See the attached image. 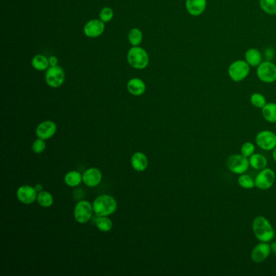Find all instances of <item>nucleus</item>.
I'll return each instance as SVG.
<instances>
[{
	"label": "nucleus",
	"mask_w": 276,
	"mask_h": 276,
	"mask_svg": "<svg viewBox=\"0 0 276 276\" xmlns=\"http://www.w3.org/2000/svg\"><path fill=\"white\" fill-rule=\"evenodd\" d=\"M252 230L259 242H270L275 237V230L268 219L258 216L253 219Z\"/></svg>",
	"instance_id": "obj_1"
},
{
	"label": "nucleus",
	"mask_w": 276,
	"mask_h": 276,
	"mask_svg": "<svg viewBox=\"0 0 276 276\" xmlns=\"http://www.w3.org/2000/svg\"><path fill=\"white\" fill-rule=\"evenodd\" d=\"M117 202L110 195L103 194L95 199L92 204L95 214L98 217H107L113 214L117 209Z\"/></svg>",
	"instance_id": "obj_2"
},
{
	"label": "nucleus",
	"mask_w": 276,
	"mask_h": 276,
	"mask_svg": "<svg viewBox=\"0 0 276 276\" xmlns=\"http://www.w3.org/2000/svg\"><path fill=\"white\" fill-rule=\"evenodd\" d=\"M127 61L131 67L136 69H144L149 63V57L143 48L134 46L128 51Z\"/></svg>",
	"instance_id": "obj_3"
},
{
	"label": "nucleus",
	"mask_w": 276,
	"mask_h": 276,
	"mask_svg": "<svg viewBox=\"0 0 276 276\" xmlns=\"http://www.w3.org/2000/svg\"><path fill=\"white\" fill-rule=\"evenodd\" d=\"M250 67L246 60H237L232 62L228 67V76L232 81L239 83L248 77Z\"/></svg>",
	"instance_id": "obj_4"
},
{
	"label": "nucleus",
	"mask_w": 276,
	"mask_h": 276,
	"mask_svg": "<svg viewBox=\"0 0 276 276\" xmlns=\"http://www.w3.org/2000/svg\"><path fill=\"white\" fill-rule=\"evenodd\" d=\"M257 76L263 83H274L276 81V65L270 60L262 61L257 67Z\"/></svg>",
	"instance_id": "obj_5"
},
{
	"label": "nucleus",
	"mask_w": 276,
	"mask_h": 276,
	"mask_svg": "<svg viewBox=\"0 0 276 276\" xmlns=\"http://www.w3.org/2000/svg\"><path fill=\"white\" fill-rule=\"evenodd\" d=\"M248 158L242 154H233L227 160V167L234 174L245 173L249 168Z\"/></svg>",
	"instance_id": "obj_6"
},
{
	"label": "nucleus",
	"mask_w": 276,
	"mask_h": 276,
	"mask_svg": "<svg viewBox=\"0 0 276 276\" xmlns=\"http://www.w3.org/2000/svg\"><path fill=\"white\" fill-rule=\"evenodd\" d=\"M276 175L272 168H265L256 175L254 178L256 188L267 191L272 188L276 182Z\"/></svg>",
	"instance_id": "obj_7"
},
{
	"label": "nucleus",
	"mask_w": 276,
	"mask_h": 276,
	"mask_svg": "<svg viewBox=\"0 0 276 276\" xmlns=\"http://www.w3.org/2000/svg\"><path fill=\"white\" fill-rule=\"evenodd\" d=\"M256 144L264 151H273L276 147V134L273 131L263 130L257 134Z\"/></svg>",
	"instance_id": "obj_8"
},
{
	"label": "nucleus",
	"mask_w": 276,
	"mask_h": 276,
	"mask_svg": "<svg viewBox=\"0 0 276 276\" xmlns=\"http://www.w3.org/2000/svg\"><path fill=\"white\" fill-rule=\"evenodd\" d=\"M93 207L91 203L87 201H81L80 203L76 204L74 211V216L76 221L79 223H85L90 221L92 217Z\"/></svg>",
	"instance_id": "obj_9"
},
{
	"label": "nucleus",
	"mask_w": 276,
	"mask_h": 276,
	"mask_svg": "<svg viewBox=\"0 0 276 276\" xmlns=\"http://www.w3.org/2000/svg\"><path fill=\"white\" fill-rule=\"evenodd\" d=\"M46 81L50 87H60L64 83V71L58 66L50 67L46 73Z\"/></svg>",
	"instance_id": "obj_10"
},
{
	"label": "nucleus",
	"mask_w": 276,
	"mask_h": 276,
	"mask_svg": "<svg viewBox=\"0 0 276 276\" xmlns=\"http://www.w3.org/2000/svg\"><path fill=\"white\" fill-rule=\"evenodd\" d=\"M272 253L269 242H259L251 251V259L256 263H261L267 260Z\"/></svg>",
	"instance_id": "obj_11"
},
{
	"label": "nucleus",
	"mask_w": 276,
	"mask_h": 276,
	"mask_svg": "<svg viewBox=\"0 0 276 276\" xmlns=\"http://www.w3.org/2000/svg\"><path fill=\"white\" fill-rule=\"evenodd\" d=\"M105 31V23L102 21L92 20L88 21L83 28V32L87 37L91 38L98 37Z\"/></svg>",
	"instance_id": "obj_12"
},
{
	"label": "nucleus",
	"mask_w": 276,
	"mask_h": 276,
	"mask_svg": "<svg viewBox=\"0 0 276 276\" xmlns=\"http://www.w3.org/2000/svg\"><path fill=\"white\" fill-rule=\"evenodd\" d=\"M17 198L25 204H31L37 198V192L34 187L30 186H22L16 193Z\"/></svg>",
	"instance_id": "obj_13"
},
{
	"label": "nucleus",
	"mask_w": 276,
	"mask_h": 276,
	"mask_svg": "<svg viewBox=\"0 0 276 276\" xmlns=\"http://www.w3.org/2000/svg\"><path fill=\"white\" fill-rule=\"evenodd\" d=\"M56 131H57V127L55 122H51V121H46L37 126L36 134L38 138L46 140L55 136Z\"/></svg>",
	"instance_id": "obj_14"
},
{
	"label": "nucleus",
	"mask_w": 276,
	"mask_h": 276,
	"mask_svg": "<svg viewBox=\"0 0 276 276\" xmlns=\"http://www.w3.org/2000/svg\"><path fill=\"white\" fill-rule=\"evenodd\" d=\"M102 173L97 168H88L83 175V182L87 187H95L102 182Z\"/></svg>",
	"instance_id": "obj_15"
},
{
	"label": "nucleus",
	"mask_w": 276,
	"mask_h": 276,
	"mask_svg": "<svg viewBox=\"0 0 276 276\" xmlns=\"http://www.w3.org/2000/svg\"><path fill=\"white\" fill-rule=\"evenodd\" d=\"M207 2V0H187L186 8L191 16H201L206 10Z\"/></svg>",
	"instance_id": "obj_16"
},
{
	"label": "nucleus",
	"mask_w": 276,
	"mask_h": 276,
	"mask_svg": "<svg viewBox=\"0 0 276 276\" xmlns=\"http://www.w3.org/2000/svg\"><path fill=\"white\" fill-rule=\"evenodd\" d=\"M131 166L138 172L145 170L148 166V160L143 152H136L131 157Z\"/></svg>",
	"instance_id": "obj_17"
},
{
	"label": "nucleus",
	"mask_w": 276,
	"mask_h": 276,
	"mask_svg": "<svg viewBox=\"0 0 276 276\" xmlns=\"http://www.w3.org/2000/svg\"><path fill=\"white\" fill-rule=\"evenodd\" d=\"M127 90L134 96H141L145 92V83L140 79H131L127 83Z\"/></svg>",
	"instance_id": "obj_18"
},
{
	"label": "nucleus",
	"mask_w": 276,
	"mask_h": 276,
	"mask_svg": "<svg viewBox=\"0 0 276 276\" xmlns=\"http://www.w3.org/2000/svg\"><path fill=\"white\" fill-rule=\"evenodd\" d=\"M245 60L251 67H257L262 62V53L258 49H248L245 55Z\"/></svg>",
	"instance_id": "obj_19"
},
{
	"label": "nucleus",
	"mask_w": 276,
	"mask_h": 276,
	"mask_svg": "<svg viewBox=\"0 0 276 276\" xmlns=\"http://www.w3.org/2000/svg\"><path fill=\"white\" fill-rule=\"evenodd\" d=\"M249 165L250 167L256 170H262L263 168H267V159L263 155L259 153H254L249 158Z\"/></svg>",
	"instance_id": "obj_20"
},
{
	"label": "nucleus",
	"mask_w": 276,
	"mask_h": 276,
	"mask_svg": "<svg viewBox=\"0 0 276 276\" xmlns=\"http://www.w3.org/2000/svg\"><path fill=\"white\" fill-rule=\"evenodd\" d=\"M262 117L270 123H276V103L269 102L262 109Z\"/></svg>",
	"instance_id": "obj_21"
},
{
	"label": "nucleus",
	"mask_w": 276,
	"mask_h": 276,
	"mask_svg": "<svg viewBox=\"0 0 276 276\" xmlns=\"http://www.w3.org/2000/svg\"><path fill=\"white\" fill-rule=\"evenodd\" d=\"M64 181L67 186L71 187H77L83 181V177L77 171H71L66 174Z\"/></svg>",
	"instance_id": "obj_22"
},
{
	"label": "nucleus",
	"mask_w": 276,
	"mask_h": 276,
	"mask_svg": "<svg viewBox=\"0 0 276 276\" xmlns=\"http://www.w3.org/2000/svg\"><path fill=\"white\" fill-rule=\"evenodd\" d=\"M237 183L242 189L251 190L253 189V187H255L254 179L251 176L246 173L239 175V177L237 178Z\"/></svg>",
	"instance_id": "obj_23"
},
{
	"label": "nucleus",
	"mask_w": 276,
	"mask_h": 276,
	"mask_svg": "<svg viewBox=\"0 0 276 276\" xmlns=\"http://www.w3.org/2000/svg\"><path fill=\"white\" fill-rule=\"evenodd\" d=\"M32 67L37 71H45L50 65L48 58L42 55H37L32 60Z\"/></svg>",
	"instance_id": "obj_24"
},
{
	"label": "nucleus",
	"mask_w": 276,
	"mask_h": 276,
	"mask_svg": "<svg viewBox=\"0 0 276 276\" xmlns=\"http://www.w3.org/2000/svg\"><path fill=\"white\" fill-rule=\"evenodd\" d=\"M259 5L267 14L276 15V0H259Z\"/></svg>",
	"instance_id": "obj_25"
},
{
	"label": "nucleus",
	"mask_w": 276,
	"mask_h": 276,
	"mask_svg": "<svg viewBox=\"0 0 276 276\" xmlns=\"http://www.w3.org/2000/svg\"><path fill=\"white\" fill-rule=\"evenodd\" d=\"M96 224L100 231L109 232L113 228V222L107 217H99L96 221Z\"/></svg>",
	"instance_id": "obj_26"
},
{
	"label": "nucleus",
	"mask_w": 276,
	"mask_h": 276,
	"mask_svg": "<svg viewBox=\"0 0 276 276\" xmlns=\"http://www.w3.org/2000/svg\"><path fill=\"white\" fill-rule=\"evenodd\" d=\"M37 202L42 207H50L54 203L53 196L46 191H42L37 194Z\"/></svg>",
	"instance_id": "obj_27"
},
{
	"label": "nucleus",
	"mask_w": 276,
	"mask_h": 276,
	"mask_svg": "<svg viewBox=\"0 0 276 276\" xmlns=\"http://www.w3.org/2000/svg\"><path fill=\"white\" fill-rule=\"evenodd\" d=\"M250 103L255 108L262 110L267 105V102L264 95L262 94L260 92H254L251 95Z\"/></svg>",
	"instance_id": "obj_28"
},
{
	"label": "nucleus",
	"mask_w": 276,
	"mask_h": 276,
	"mask_svg": "<svg viewBox=\"0 0 276 276\" xmlns=\"http://www.w3.org/2000/svg\"><path fill=\"white\" fill-rule=\"evenodd\" d=\"M128 40L133 46H138L143 41V33L138 28H132L128 34Z\"/></svg>",
	"instance_id": "obj_29"
},
{
	"label": "nucleus",
	"mask_w": 276,
	"mask_h": 276,
	"mask_svg": "<svg viewBox=\"0 0 276 276\" xmlns=\"http://www.w3.org/2000/svg\"><path fill=\"white\" fill-rule=\"evenodd\" d=\"M254 153H255V145L251 142H246L241 147V154L247 158H249Z\"/></svg>",
	"instance_id": "obj_30"
},
{
	"label": "nucleus",
	"mask_w": 276,
	"mask_h": 276,
	"mask_svg": "<svg viewBox=\"0 0 276 276\" xmlns=\"http://www.w3.org/2000/svg\"><path fill=\"white\" fill-rule=\"evenodd\" d=\"M113 12L110 7H104L103 9L100 12V19L103 21L104 23H107L113 19Z\"/></svg>",
	"instance_id": "obj_31"
},
{
	"label": "nucleus",
	"mask_w": 276,
	"mask_h": 276,
	"mask_svg": "<svg viewBox=\"0 0 276 276\" xmlns=\"http://www.w3.org/2000/svg\"><path fill=\"white\" fill-rule=\"evenodd\" d=\"M32 151L35 153L40 154V153H42L46 149V142L42 138H38L34 141V143L32 144Z\"/></svg>",
	"instance_id": "obj_32"
},
{
	"label": "nucleus",
	"mask_w": 276,
	"mask_h": 276,
	"mask_svg": "<svg viewBox=\"0 0 276 276\" xmlns=\"http://www.w3.org/2000/svg\"><path fill=\"white\" fill-rule=\"evenodd\" d=\"M48 59L51 67H55L58 64V60L55 56H51Z\"/></svg>",
	"instance_id": "obj_33"
},
{
	"label": "nucleus",
	"mask_w": 276,
	"mask_h": 276,
	"mask_svg": "<svg viewBox=\"0 0 276 276\" xmlns=\"http://www.w3.org/2000/svg\"><path fill=\"white\" fill-rule=\"evenodd\" d=\"M271 245V249H272V253H273L276 257V242H272Z\"/></svg>",
	"instance_id": "obj_34"
},
{
	"label": "nucleus",
	"mask_w": 276,
	"mask_h": 276,
	"mask_svg": "<svg viewBox=\"0 0 276 276\" xmlns=\"http://www.w3.org/2000/svg\"><path fill=\"white\" fill-rule=\"evenodd\" d=\"M34 188L35 190L37 191V192H38V193H40V192H42V190H43V187H42V185L41 184L37 185V186H36Z\"/></svg>",
	"instance_id": "obj_35"
},
{
	"label": "nucleus",
	"mask_w": 276,
	"mask_h": 276,
	"mask_svg": "<svg viewBox=\"0 0 276 276\" xmlns=\"http://www.w3.org/2000/svg\"><path fill=\"white\" fill-rule=\"evenodd\" d=\"M272 157H273V160H274L275 162L276 163V147L272 152Z\"/></svg>",
	"instance_id": "obj_36"
}]
</instances>
